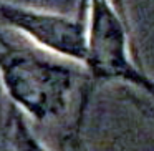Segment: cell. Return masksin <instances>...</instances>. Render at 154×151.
Listing matches in <instances>:
<instances>
[{
	"mask_svg": "<svg viewBox=\"0 0 154 151\" xmlns=\"http://www.w3.org/2000/svg\"><path fill=\"white\" fill-rule=\"evenodd\" d=\"M78 67L0 27V90L28 120H63L85 78Z\"/></svg>",
	"mask_w": 154,
	"mask_h": 151,
	"instance_id": "cell-1",
	"label": "cell"
},
{
	"mask_svg": "<svg viewBox=\"0 0 154 151\" xmlns=\"http://www.w3.org/2000/svg\"><path fill=\"white\" fill-rule=\"evenodd\" d=\"M86 7V57L83 73L93 88L118 83L154 101V78L143 68L131 42V24L111 0H83Z\"/></svg>",
	"mask_w": 154,
	"mask_h": 151,
	"instance_id": "cell-2",
	"label": "cell"
},
{
	"mask_svg": "<svg viewBox=\"0 0 154 151\" xmlns=\"http://www.w3.org/2000/svg\"><path fill=\"white\" fill-rule=\"evenodd\" d=\"M0 27L20 35L48 53L83 65L86 57V7L75 15L42 10L28 4L0 0Z\"/></svg>",
	"mask_w": 154,
	"mask_h": 151,
	"instance_id": "cell-3",
	"label": "cell"
},
{
	"mask_svg": "<svg viewBox=\"0 0 154 151\" xmlns=\"http://www.w3.org/2000/svg\"><path fill=\"white\" fill-rule=\"evenodd\" d=\"M2 131L7 151H53L32 128L30 120L12 105L7 106L5 126Z\"/></svg>",
	"mask_w": 154,
	"mask_h": 151,
	"instance_id": "cell-4",
	"label": "cell"
},
{
	"mask_svg": "<svg viewBox=\"0 0 154 151\" xmlns=\"http://www.w3.org/2000/svg\"><path fill=\"white\" fill-rule=\"evenodd\" d=\"M93 91L94 88L86 80L81 83L76 106L73 110V118L70 120V123L66 124L58 140V151H90L86 136H85V126H86Z\"/></svg>",
	"mask_w": 154,
	"mask_h": 151,
	"instance_id": "cell-5",
	"label": "cell"
},
{
	"mask_svg": "<svg viewBox=\"0 0 154 151\" xmlns=\"http://www.w3.org/2000/svg\"><path fill=\"white\" fill-rule=\"evenodd\" d=\"M124 90H126V88H124ZM124 98H126L141 115H144L147 120H151L154 123V101L152 100H149V98L143 96V95H139V93H134L133 90L124 91Z\"/></svg>",
	"mask_w": 154,
	"mask_h": 151,
	"instance_id": "cell-6",
	"label": "cell"
},
{
	"mask_svg": "<svg viewBox=\"0 0 154 151\" xmlns=\"http://www.w3.org/2000/svg\"><path fill=\"white\" fill-rule=\"evenodd\" d=\"M111 4L114 5V8H116L118 12H119V15L124 18L126 22H129V17H128V7H126V0H111Z\"/></svg>",
	"mask_w": 154,
	"mask_h": 151,
	"instance_id": "cell-7",
	"label": "cell"
}]
</instances>
